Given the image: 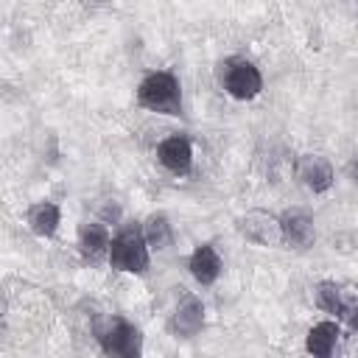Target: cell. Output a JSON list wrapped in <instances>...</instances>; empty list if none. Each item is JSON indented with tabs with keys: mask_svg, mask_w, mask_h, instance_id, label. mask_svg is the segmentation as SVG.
Here are the masks:
<instances>
[{
	"mask_svg": "<svg viewBox=\"0 0 358 358\" xmlns=\"http://www.w3.org/2000/svg\"><path fill=\"white\" fill-rule=\"evenodd\" d=\"M137 101L151 109V112H162V115H179L182 112V90L173 73L159 70L151 73L140 81L137 87Z\"/></svg>",
	"mask_w": 358,
	"mask_h": 358,
	"instance_id": "6da1fadb",
	"label": "cell"
},
{
	"mask_svg": "<svg viewBox=\"0 0 358 358\" xmlns=\"http://www.w3.org/2000/svg\"><path fill=\"white\" fill-rule=\"evenodd\" d=\"M148 241H145V235H143V229H137V227H126V229H120L115 238H112V243H109V263H112V268H117V271H129V274H143L145 268H148Z\"/></svg>",
	"mask_w": 358,
	"mask_h": 358,
	"instance_id": "7a4b0ae2",
	"label": "cell"
},
{
	"mask_svg": "<svg viewBox=\"0 0 358 358\" xmlns=\"http://www.w3.org/2000/svg\"><path fill=\"white\" fill-rule=\"evenodd\" d=\"M98 344L106 355H117V358H137L143 352V336L126 319H112L106 327H101Z\"/></svg>",
	"mask_w": 358,
	"mask_h": 358,
	"instance_id": "3957f363",
	"label": "cell"
},
{
	"mask_svg": "<svg viewBox=\"0 0 358 358\" xmlns=\"http://www.w3.org/2000/svg\"><path fill=\"white\" fill-rule=\"evenodd\" d=\"M224 87H227V92H229L235 101H252V98H257L260 90H263V76H260V70H257L252 62H246V59H232V62H227V67H224Z\"/></svg>",
	"mask_w": 358,
	"mask_h": 358,
	"instance_id": "277c9868",
	"label": "cell"
},
{
	"mask_svg": "<svg viewBox=\"0 0 358 358\" xmlns=\"http://www.w3.org/2000/svg\"><path fill=\"white\" fill-rule=\"evenodd\" d=\"M238 229L246 241L260 243V246H280L282 243V229L280 218L263 210H249L246 215L238 218Z\"/></svg>",
	"mask_w": 358,
	"mask_h": 358,
	"instance_id": "5b68a950",
	"label": "cell"
},
{
	"mask_svg": "<svg viewBox=\"0 0 358 358\" xmlns=\"http://www.w3.org/2000/svg\"><path fill=\"white\" fill-rule=\"evenodd\" d=\"M280 229H282V243L288 246H296V249H308L313 241H316V227H313V218L294 207V210H285L280 215Z\"/></svg>",
	"mask_w": 358,
	"mask_h": 358,
	"instance_id": "8992f818",
	"label": "cell"
},
{
	"mask_svg": "<svg viewBox=\"0 0 358 358\" xmlns=\"http://www.w3.org/2000/svg\"><path fill=\"white\" fill-rule=\"evenodd\" d=\"M157 159H159L162 168H168L171 173L182 176V173H187L190 165H193V145H190V140L182 137V134L165 137V140L159 143V148H157Z\"/></svg>",
	"mask_w": 358,
	"mask_h": 358,
	"instance_id": "52a82bcc",
	"label": "cell"
},
{
	"mask_svg": "<svg viewBox=\"0 0 358 358\" xmlns=\"http://www.w3.org/2000/svg\"><path fill=\"white\" fill-rule=\"evenodd\" d=\"M296 176L313 193H324L333 185V168L322 154H302L296 162Z\"/></svg>",
	"mask_w": 358,
	"mask_h": 358,
	"instance_id": "ba28073f",
	"label": "cell"
},
{
	"mask_svg": "<svg viewBox=\"0 0 358 358\" xmlns=\"http://www.w3.org/2000/svg\"><path fill=\"white\" fill-rule=\"evenodd\" d=\"M187 268H190L196 282L213 285L218 280V274H221V257H218V252L210 243H201V246L193 249V255L187 260Z\"/></svg>",
	"mask_w": 358,
	"mask_h": 358,
	"instance_id": "9c48e42d",
	"label": "cell"
},
{
	"mask_svg": "<svg viewBox=\"0 0 358 358\" xmlns=\"http://www.w3.org/2000/svg\"><path fill=\"white\" fill-rule=\"evenodd\" d=\"M25 221H28V229H31L34 235H39V238H53L56 229H59V224H62V210H59V204H53V201H36V204L28 207Z\"/></svg>",
	"mask_w": 358,
	"mask_h": 358,
	"instance_id": "30bf717a",
	"label": "cell"
},
{
	"mask_svg": "<svg viewBox=\"0 0 358 358\" xmlns=\"http://www.w3.org/2000/svg\"><path fill=\"white\" fill-rule=\"evenodd\" d=\"M201 327H204V305H201L199 299L187 296V299L173 310V316H171V330H173L176 336H182V338H190V336H196Z\"/></svg>",
	"mask_w": 358,
	"mask_h": 358,
	"instance_id": "8fae6325",
	"label": "cell"
},
{
	"mask_svg": "<svg viewBox=\"0 0 358 358\" xmlns=\"http://www.w3.org/2000/svg\"><path fill=\"white\" fill-rule=\"evenodd\" d=\"M109 243H112V238H109V232H106L103 224H84L78 229V249L92 263L109 257Z\"/></svg>",
	"mask_w": 358,
	"mask_h": 358,
	"instance_id": "7c38bea8",
	"label": "cell"
},
{
	"mask_svg": "<svg viewBox=\"0 0 358 358\" xmlns=\"http://www.w3.org/2000/svg\"><path fill=\"white\" fill-rule=\"evenodd\" d=\"M338 324L336 322H319L308 330V338H305V350L316 358H327L333 355L336 344H338Z\"/></svg>",
	"mask_w": 358,
	"mask_h": 358,
	"instance_id": "4fadbf2b",
	"label": "cell"
},
{
	"mask_svg": "<svg viewBox=\"0 0 358 358\" xmlns=\"http://www.w3.org/2000/svg\"><path fill=\"white\" fill-rule=\"evenodd\" d=\"M143 235H145L148 246L157 249V252H162V249H168V246L173 243V229H171L165 213L148 215V218H145V227H143Z\"/></svg>",
	"mask_w": 358,
	"mask_h": 358,
	"instance_id": "5bb4252c",
	"label": "cell"
},
{
	"mask_svg": "<svg viewBox=\"0 0 358 358\" xmlns=\"http://www.w3.org/2000/svg\"><path fill=\"white\" fill-rule=\"evenodd\" d=\"M316 305H319L322 310H327V313L341 316V308H344V288H341L338 282H330V280L319 282V285H316Z\"/></svg>",
	"mask_w": 358,
	"mask_h": 358,
	"instance_id": "9a60e30c",
	"label": "cell"
},
{
	"mask_svg": "<svg viewBox=\"0 0 358 358\" xmlns=\"http://www.w3.org/2000/svg\"><path fill=\"white\" fill-rule=\"evenodd\" d=\"M341 319L358 330V291L355 288H344V308H341Z\"/></svg>",
	"mask_w": 358,
	"mask_h": 358,
	"instance_id": "2e32d148",
	"label": "cell"
},
{
	"mask_svg": "<svg viewBox=\"0 0 358 358\" xmlns=\"http://www.w3.org/2000/svg\"><path fill=\"white\" fill-rule=\"evenodd\" d=\"M347 173H350V179L358 185V159H352V162L347 165Z\"/></svg>",
	"mask_w": 358,
	"mask_h": 358,
	"instance_id": "e0dca14e",
	"label": "cell"
}]
</instances>
